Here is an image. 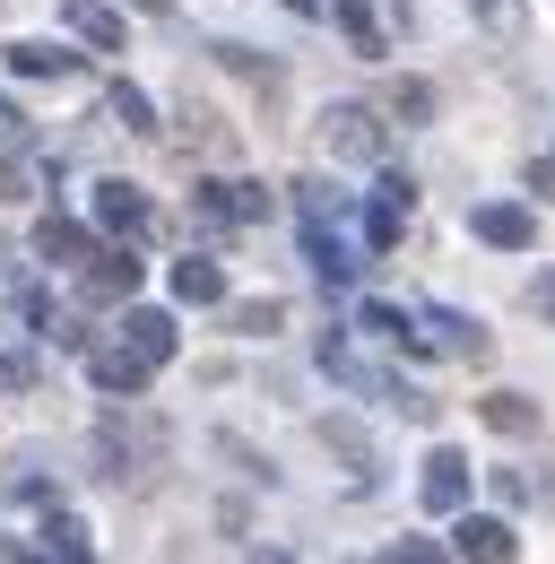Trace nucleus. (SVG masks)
<instances>
[{"label": "nucleus", "mask_w": 555, "mask_h": 564, "mask_svg": "<svg viewBox=\"0 0 555 564\" xmlns=\"http://www.w3.org/2000/svg\"><path fill=\"white\" fill-rule=\"evenodd\" d=\"M322 148L364 165V156H382V122H373L364 105H330V113H322Z\"/></svg>", "instance_id": "nucleus-1"}, {"label": "nucleus", "mask_w": 555, "mask_h": 564, "mask_svg": "<svg viewBox=\"0 0 555 564\" xmlns=\"http://www.w3.org/2000/svg\"><path fill=\"white\" fill-rule=\"evenodd\" d=\"M200 217L208 226H252V217H270V192H261V183H208Z\"/></svg>", "instance_id": "nucleus-2"}, {"label": "nucleus", "mask_w": 555, "mask_h": 564, "mask_svg": "<svg viewBox=\"0 0 555 564\" xmlns=\"http://www.w3.org/2000/svg\"><path fill=\"white\" fill-rule=\"evenodd\" d=\"M131 286H139V261H131V252H96V261L78 270V295H87V304H122Z\"/></svg>", "instance_id": "nucleus-3"}, {"label": "nucleus", "mask_w": 555, "mask_h": 564, "mask_svg": "<svg viewBox=\"0 0 555 564\" xmlns=\"http://www.w3.org/2000/svg\"><path fill=\"white\" fill-rule=\"evenodd\" d=\"M87 373H96V391H113V400H131L139 382L156 373V365H148V356H139L131 339H122V348H96V356H87Z\"/></svg>", "instance_id": "nucleus-4"}, {"label": "nucleus", "mask_w": 555, "mask_h": 564, "mask_svg": "<svg viewBox=\"0 0 555 564\" xmlns=\"http://www.w3.org/2000/svg\"><path fill=\"white\" fill-rule=\"evenodd\" d=\"M469 503V460L460 452H434L425 460V512H460Z\"/></svg>", "instance_id": "nucleus-5"}, {"label": "nucleus", "mask_w": 555, "mask_h": 564, "mask_svg": "<svg viewBox=\"0 0 555 564\" xmlns=\"http://www.w3.org/2000/svg\"><path fill=\"white\" fill-rule=\"evenodd\" d=\"M96 217H105L113 235H148V200H139V183H96Z\"/></svg>", "instance_id": "nucleus-6"}, {"label": "nucleus", "mask_w": 555, "mask_h": 564, "mask_svg": "<svg viewBox=\"0 0 555 564\" xmlns=\"http://www.w3.org/2000/svg\"><path fill=\"white\" fill-rule=\"evenodd\" d=\"M62 18H69V35H87L96 53H122V18H113L105 0H69Z\"/></svg>", "instance_id": "nucleus-7"}, {"label": "nucleus", "mask_w": 555, "mask_h": 564, "mask_svg": "<svg viewBox=\"0 0 555 564\" xmlns=\"http://www.w3.org/2000/svg\"><path fill=\"white\" fill-rule=\"evenodd\" d=\"M35 252H44V261H96V235L69 226V217H44V226H35Z\"/></svg>", "instance_id": "nucleus-8"}, {"label": "nucleus", "mask_w": 555, "mask_h": 564, "mask_svg": "<svg viewBox=\"0 0 555 564\" xmlns=\"http://www.w3.org/2000/svg\"><path fill=\"white\" fill-rule=\"evenodd\" d=\"M9 70L18 78H78V53H62V44H9Z\"/></svg>", "instance_id": "nucleus-9"}, {"label": "nucleus", "mask_w": 555, "mask_h": 564, "mask_svg": "<svg viewBox=\"0 0 555 564\" xmlns=\"http://www.w3.org/2000/svg\"><path fill=\"white\" fill-rule=\"evenodd\" d=\"M174 295H183V304H217V295H226V270L192 252V261H174Z\"/></svg>", "instance_id": "nucleus-10"}, {"label": "nucleus", "mask_w": 555, "mask_h": 564, "mask_svg": "<svg viewBox=\"0 0 555 564\" xmlns=\"http://www.w3.org/2000/svg\"><path fill=\"white\" fill-rule=\"evenodd\" d=\"M478 235H486V243H530V235H538V217L512 209V200H494V209H478Z\"/></svg>", "instance_id": "nucleus-11"}, {"label": "nucleus", "mask_w": 555, "mask_h": 564, "mask_svg": "<svg viewBox=\"0 0 555 564\" xmlns=\"http://www.w3.org/2000/svg\"><path fill=\"white\" fill-rule=\"evenodd\" d=\"M122 330H131V348L148 356V365H165V356H174V322H165V313H131Z\"/></svg>", "instance_id": "nucleus-12"}, {"label": "nucleus", "mask_w": 555, "mask_h": 564, "mask_svg": "<svg viewBox=\"0 0 555 564\" xmlns=\"http://www.w3.org/2000/svg\"><path fill=\"white\" fill-rule=\"evenodd\" d=\"M451 547H460V556H512V530H503V521H460Z\"/></svg>", "instance_id": "nucleus-13"}, {"label": "nucleus", "mask_w": 555, "mask_h": 564, "mask_svg": "<svg viewBox=\"0 0 555 564\" xmlns=\"http://www.w3.org/2000/svg\"><path fill=\"white\" fill-rule=\"evenodd\" d=\"M486 425H494V434H530V425H538V409H530L521 391H494V400H486Z\"/></svg>", "instance_id": "nucleus-14"}, {"label": "nucleus", "mask_w": 555, "mask_h": 564, "mask_svg": "<svg viewBox=\"0 0 555 564\" xmlns=\"http://www.w3.org/2000/svg\"><path fill=\"white\" fill-rule=\"evenodd\" d=\"M425 330H443V348H451V356H486V330L469 322V313H434Z\"/></svg>", "instance_id": "nucleus-15"}, {"label": "nucleus", "mask_w": 555, "mask_h": 564, "mask_svg": "<svg viewBox=\"0 0 555 564\" xmlns=\"http://www.w3.org/2000/svg\"><path fill=\"white\" fill-rule=\"evenodd\" d=\"M322 443H330L339 460H356V469L373 478V443H364V434H356V425H347V417H322Z\"/></svg>", "instance_id": "nucleus-16"}, {"label": "nucleus", "mask_w": 555, "mask_h": 564, "mask_svg": "<svg viewBox=\"0 0 555 564\" xmlns=\"http://www.w3.org/2000/svg\"><path fill=\"white\" fill-rule=\"evenodd\" d=\"M26 192H35V174H26V156H9V148H0V200H9V209H18V200H26Z\"/></svg>", "instance_id": "nucleus-17"}, {"label": "nucleus", "mask_w": 555, "mask_h": 564, "mask_svg": "<svg viewBox=\"0 0 555 564\" xmlns=\"http://www.w3.org/2000/svg\"><path fill=\"white\" fill-rule=\"evenodd\" d=\"M35 382V356L26 348H0V391H26Z\"/></svg>", "instance_id": "nucleus-18"}, {"label": "nucleus", "mask_w": 555, "mask_h": 564, "mask_svg": "<svg viewBox=\"0 0 555 564\" xmlns=\"http://www.w3.org/2000/svg\"><path fill=\"white\" fill-rule=\"evenodd\" d=\"M44 547H53V556H87V530H78V521H44Z\"/></svg>", "instance_id": "nucleus-19"}, {"label": "nucleus", "mask_w": 555, "mask_h": 564, "mask_svg": "<svg viewBox=\"0 0 555 564\" xmlns=\"http://www.w3.org/2000/svg\"><path fill=\"white\" fill-rule=\"evenodd\" d=\"M113 113H122V131H156V122H148V96H139V87H113Z\"/></svg>", "instance_id": "nucleus-20"}, {"label": "nucleus", "mask_w": 555, "mask_h": 564, "mask_svg": "<svg viewBox=\"0 0 555 564\" xmlns=\"http://www.w3.org/2000/svg\"><path fill=\"white\" fill-rule=\"evenodd\" d=\"M391 105H400V113H434V87H425V78H400Z\"/></svg>", "instance_id": "nucleus-21"}, {"label": "nucleus", "mask_w": 555, "mask_h": 564, "mask_svg": "<svg viewBox=\"0 0 555 564\" xmlns=\"http://www.w3.org/2000/svg\"><path fill=\"white\" fill-rule=\"evenodd\" d=\"M530 304H538V313H547V322H555V270H547V279H538V286H530Z\"/></svg>", "instance_id": "nucleus-22"}, {"label": "nucleus", "mask_w": 555, "mask_h": 564, "mask_svg": "<svg viewBox=\"0 0 555 564\" xmlns=\"http://www.w3.org/2000/svg\"><path fill=\"white\" fill-rule=\"evenodd\" d=\"M131 9H165V0H131Z\"/></svg>", "instance_id": "nucleus-23"}]
</instances>
